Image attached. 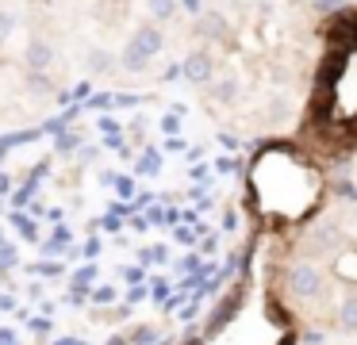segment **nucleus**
<instances>
[{"label": "nucleus", "mask_w": 357, "mask_h": 345, "mask_svg": "<svg viewBox=\"0 0 357 345\" xmlns=\"http://www.w3.org/2000/svg\"><path fill=\"white\" fill-rule=\"evenodd\" d=\"M319 291H323V273L311 261H300V265L288 268V296L292 299H315Z\"/></svg>", "instance_id": "nucleus-1"}, {"label": "nucleus", "mask_w": 357, "mask_h": 345, "mask_svg": "<svg viewBox=\"0 0 357 345\" xmlns=\"http://www.w3.org/2000/svg\"><path fill=\"white\" fill-rule=\"evenodd\" d=\"M211 73H215V61H211L208 50H192V54H188V61H185V77H188V81L208 84Z\"/></svg>", "instance_id": "nucleus-2"}, {"label": "nucleus", "mask_w": 357, "mask_h": 345, "mask_svg": "<svg viewBox=\"0 0 357 345\" xmlns=\"http://www.w3.org/2000/svg\"><path fill=\"white\" fill-rule=\"evenodd\" d=\"M127 46H131L135 54H142V58L150 61L158 50H162V31H158V27H139V31H135V38H131Z\"/></svg>", "instance_id": "nucleus-3"}, {"label": "nucleus", "mask_w": 357, "mask_h": 345, "mask_svg": "<svg viewBox=\"0 0 357 345\" xmlns=\"http://www.w3.org/2000/svg\"><path fill=\"white\" fill-rule=\"evenodd\" d=\"M334 245H338V234H334V227H315V230H311V238L303 242V250L319 257V253H331Z\"/></svg>", "instance_id": "nucleus-4"}, {"label": "nucleus", "mask_w": 357, "mask_h": 345, "mask_svg": "<svg viewBox=\"0 0 357 345\" xmlns=\"http://www.w3.org/2000/svg\"><path fill=\"white\" fill-rule=\"evenodd\" d=\"M196 35H204V38H223V35H227V20H223L219 12L200 15V23H196Z\"/></svg>", "instance_id": "nucleus-5"}, {"label": "nucleus", "mask_w": 357, "mask_h": 345, "mask_svg": "<svg viewBox=\"0 0 357 345\" xmlns=\"http://www.w3.org/2000/svg\"><path fill=\"white\" fill-rule=\"evenodd\" d=\"M50 61H54V50H50L47 43H31V46H27V66H31V69H47Z\"/></svg>", "instance_id": "nucleus-6"}, {"label": "nucleus", "mask_w": 357, "mask_h": 345, "mask_svg": "<svg viewBox=\"0 0 357 345\" xmlns=\"http://www.w3.org/2000/svg\"><path fill=\"white\" fill-rule=\"evenodd\" d=\"M338 319H342V326H346V330H357V296H346V299H342Z\"/></svg>", "instance_id": "nucleus-7"}, {"label": "nucleus", "mask_w": 357, "mask_h": 345, "mask_svg": "<svg viewBox=\"0 0 357 345\" xmlns=\"http://www.w3.org/2000/svg\"><path fill=\"white\" fill-rule=\"evenodd\" d=\"M150 12H154V20H169L177 12V0H150Z\"/></svg>", "instance_id": "nucleus-8"}, {"label": "nucleus", "mask_w": 357, "mask_h": 345, "mask_svg": "<svg viewBox=\"0 0 357 345\" xmlns=\"http://www.w3.org/2000/svg\"><path fill=\"white\" fill-rule=\"evenodd\" d=\"M211 96H215V100H234V96H238V84H234V81H215Z\"/></svg>", "instance_id": "nucleus-9"}, {"label": "nucleus", "mask_w": 357, "mask_h": 345, "mask_svg": "<svg viewBox=\"0 0 357 345\" xmlns=\"http://www.w3.org/2000/svg\"><path fill=\"white\" fill-rule=\"evenodd\" d=\"M123 66H127V69H135V73H139V69H146V58H142V54H135L131 46H127V50H123Z\"/></svg>", "instance_id": "nucleus-10"}, {"label": "nucleus", "mask_w": 357, "mask_h": 345, "mask_svg": "<svg viewBox=\"0 0 357 345\" xmlns=\"http://www.w3.org/2000/svg\"><path fill=\"white\" fill-rule=\"evenodd\" d=\"M89 69H100V73H104V69H112V58H108V54H104V50L89 54Z\"/></svg>", "instance_id": "nucleus-11"}, {"label": "nucleus", "mask_w": 357, "mask_h": 345, "mask_svg": "<svg viewBox=\"0 0 357 345\" xmlns=\"http://www.w3.org/2000/svg\"><path fill=\"white\" fill-rule=\"evenodd\" d=\"M93 299H96V303H112V299H116V291H112L108 284H104V288H96V291H93Z\"/></svg>", "instance_id": "nucleus-12"}, {"label": "nucleus", "mask_w": 357, "mask_h": 345, "mask_svg": "<svg viewBox=\"0 0 357 345\" xmlns=\"http://www.w3.org/2000/svg\"><path fill=\"white\" fill-rule=\"evenodd\" d=\"M16 265V250H0V268H12Z\"/></svg>", "instance_id": "nucleus-13"}, {"label": "nucleus", "mask_w": 357, "mask_h": 345, "mask_svg": "<svg viewBox=\"0 0 357 345\" xmlns=\"http://www.w3.org/2000/svg\"><path fill=\"white\" fill-rule=\"evenodd\" d=\"M39 273L43 276H58V273H62V265H58V261H47V265H39Z\"/></svg>", "instance_id": "nucleus-14"}, {"label": "nucleus", "mask_w": 357, "mask_h": 345, "mask_svg": "<svg viewBox=\"0 0 357 345\" xmlns=\"http://www.w3.org/2000/svg\"><path fill=\"white\" fill-rule=\"evenodd\" d=\"M8 31H12V15H8V12H0V38L8 35Z\"/></svg>", "instance_id": "nucleus-15"}, {"label": "nucleus", "mask_w": 357, "mask_h": 345, "mask_svg": "<svg viewBox=\"0 0 357 345\" xmlns=\"http://www.w3.org/2000/svg\"><path fill=\"white\" fill-rule=\"evenodd\" d=\"M135 342L146 345V342H154V334H150V330H139V334H135Z\"/></svg>", "instance_id": "nucleus-16"}, {"label": "nucleus", "mask_w": 357, "mask_h": 345, "mask_svg": "<svg viewBox=\"0 0 357 345\" xmlns=\"http://www.w3.org/2000/svg\"><path fill=\"white\" fill-rule=\"evenodd\" d=\"M181 4H185L188 12H200V4H204V0H181Z\"/></svg>", "instance_id": "nucleus-17"}, {"label": "nucleus", "mask_w": 357, "mask_h": 345, "mask_svg": "<svg viewBox=\"0 0 357 345\" xmlns=\"http://www.w3.org/2000/svg\"><path fill=\"white\" fill-rule=\"evenodd\" d=\"M296 4H300V0H296Z\"/></svg>", "instance_id": "nucleus-18"}]
</instances>
